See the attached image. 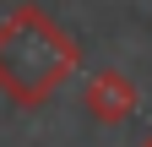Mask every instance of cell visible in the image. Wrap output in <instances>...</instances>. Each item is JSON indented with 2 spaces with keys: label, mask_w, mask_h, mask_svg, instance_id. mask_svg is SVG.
Masks as SVG:
<instances>
[{
  "label": "cell",
  "mask_w": 152,
  "mask_h": 147,
  "mask_svg": "<svg viewBox=\"0 0 152 147\" xmlns=\"http://www.w3.org/2000/svg\"><path fill=\"white\" fill-rule=\"evenodd\" d=\"M82 49L76 38L38 6H16L0 22V93L22 109H38L60 93V82L76 71Z\"/></svg>",
  "instance_id": "1"
},
{
  "label": "cell",
  "mask_w": 152,
  "mask_h": 147,
  "mask_svg": "<svg viewBox=\"0 0 152 147\" xmlns=\"http://www.w3.org/2000/svg\"><path fill=\"white\" fill-rule=\"evenodd\" d=\"M82 104H87V115H92V120L120 125V120H130V115H136V82H130L125 71H92V76H87Z\"/></svg>",
  "instance_id": "2"
},
{
  "label": "cell",
  "mask_w": 152,
  "mask_h": 147,
  "mask_svg": "<svg viewBox=\"0 0 152 147\" xmlns=\"http://www.w3.org/2000/svg\"><path fill=\"white\" fill-rule=\"evenodd\" d=\"M141 147H152V136H141Z\"/></svg>",
  "instance_id": "3"
}]
</instances>
